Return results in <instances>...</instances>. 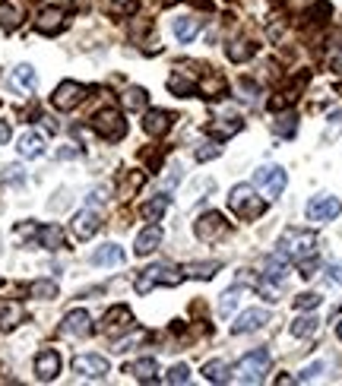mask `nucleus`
Wrapping results in <instances>:
<instances>
[{
  "label": "nucleus",
  "instance_id": "1",
  "mask_svg": "<svg viewBox=\"0 0 342 386\" xmlns=\"http://www.w3.org/2000/svg\"><path fill=\"white\" fill-rule=\"evenodd\" d=\"M279 250L289 259H295V263H304V259H310L317 253V234L304 231V228H289L282 234V240H279Z\"/></svg>",
  "mask_w": 342,
  "mask_h": 386
},
{
  "label": "nucleus",
  "instance_id": "2",
  "mask_svg": "<svg viewBox=\"0 0 342 386\" xmlns=\"http://www.w3.org/2000/svg\"><path fill=\"white\" fill-rule=\"evenodd\" d=\"M266 373H270V352H263V348L244 354V358L234 364V380H238V383H263Z\"/></svg>",
  "mask_w": 342,
  "mask_h": 386
},
{
  "label": "nucleus",
  "instance_id": "3",
  "mask_svg": "<svg viewBox=\"0 0 342 386\" xmlns=\"http://www.w3.org/2000/svg\"><path fill=\"white\" fill-rule=\"evenodd\" d=\"M228 206H232L241 219H260V215L266 212V200H260V196L253 193L251 184H238V187H232V193H228Z\"/></svg>",
  "mask_w": 342,
  "mask_h": 386
},
{
  "label": "nucleus",
  "instance_id": "4",
  "mask_svg": "<svg viewBox=\"0 0 342 386\" xmlns=\"http://www.w3.org/2000/svg\"><path fill=\"white\" fill-rule=\"evenodd\" d=\"M92 130L99 133L101 139H108V143H118V139L127 136V120L118 108H101L92 117Z\"/></svg>",
  "mask_w": 342,
  "mask_h": 386
},
{
  "label": "nucleus",
  "instance_id": "5",
  "mask_svg": "<svg viewBox=\"0 0 342 386\" xmlns=\"http://www.w3.org/2000/svg\"><path fill=\"white\" fill-rule=\"evenodd\" d=\"M181 272L171 269V266H149V269H143L137 276V291L139 295H149L156 285H168V288H175V285H181Z\"/></svg>",
  "mask_w": 342,
  "mask_h": 386
},
{
  "label": "nucleus",
  "instance_id": "6",
  "mask_svg": "<svg viewBox=\"0 0 342 386\" xmlns=\"http://www.w3.org/2000/svg\"><path fill=\"white\" fill-rule=\"evenodd\" d=\"M89 89L82 86V82L76 79H63L61 86L54 89V95H51V105L57 108V111H73V108H80L82 101H86Z\"/></svg>",
  "mask_w": 342,
  "mask_h": 386
},
{
  "label": "nucleus",
  "instance_id": "7",
  "mask_svg": "<svg viewBox=\"0 0 342 386\" xmlns=\"http://www.w3.org/2000/svg\"><path fill=\"white\" fill-rule=\"evenodd\" d=\"M285 184H289V177H285V171L279 168V165H263V168L253 171V187H260L270 200H276V196L282 193Z\"/></svg>",
  "mask_w": 342,
  "mask_h": 386
},
{
  "label": "nucleus",
  "instance_id": "8",
  "mask_svg": "<svg viewBox=\"0 0 342 386\" xmlns=\"http://www.w3.org/2000/svg\"><path fill=\"white\" fill-rule=\"evenodd\" d=\"M225 231H228V221H225V215L215 212V209L213 212H203L200 219L194 221V234L200 240H206V244L209 240H219V234H225Z\"/></svg>",
  "mask_w": 342,
  "mask_h": 386
},
{
  "label": "nucleus",
  "instance_id": "9",
  "mask_svg": "<svg viewBox=\"0 0 342 386\" xmlns=\"http://www.w3.org/2000/svg\"><path fill=\"white\" fill-rule=\"evenodd\" d=\"M127 329H133V314L127 304H118V307H111L105 314V320H101V333L105 335H124Z\"/></svg>",
  "mask_w": 342,
  "mask_h": 386
},
{
  "label": "nucleus",
  "instance_id": "10",
  "mask_svg": "<svg viewBox=\"0 0 342 386\" xmlns=\"http://www.w3.org/2000/svg\"><path fill=\"white\" fill-rule=\"evenodd\" d=\"M339 212H342V202L336 200V196H329V193L314 196V200L308 202V219L310 221H329V219H336Z\"/></svg>",
  "mask_w": 342,
  "mask_h": 386
},
{
  "label": "nucleus",
  "instance_id": "11",
  "mask_svg": "<svg viewBox=\"0 0 342 386\" xmlns=\"http://www.w3.org/2000/svg\"><path fill=\"white\" fill-rule=\"evenodd\" d=\"M61 333L63 335H73V339H86V335L92 333V316H89L82 307L70 310V314L63 316V323H61Z\"/></svg>",
  "mask_w": 342,
  "mask_h": 386
},
{
  "label": "nucleus",
  "instance_id": "12",
  "mask_svg": "<svg viewBox=\"0 0 342 386\" xmlns=\"http://www.w3.org/2000/svg\"><path fill=\"white\" fill-rule=\"evenodd\" d=\"M73 371L86 380H101L108 373V361L101 354H76L73 358Z\"/></svg>",
  "mask_w": 342,
  "mask_h": 386
},
{
  "label": "nucleus",
  "instance_id": "13",
  "mask_svg": "<svg viewBox=\"0 0 342 386\" xmlns=\"http://www.w3.org/2000/svg\"><path fill=\"white\" fill-rule=\"evenodd\" d=\"M57 373H61V354H57L54 348H42L35 358V377L42 380V383H51Z\"/></svg>",
  "mask_w": 342,
  "mask_h": 386
},
{
  "label": "nucleus",
  "instance_id": "14",
  "mask_svg": "<svg viewBox=\"0 0 342 386\" xmlns=\"http://www.w3.org/2000/svg\"><path fill=\"white\" fill-rule=\"evenodd\" d=\"M101 228V215L95 212L92 206H86V209H80V212L73 215V234L76 238H82V240H89L95 231Z\"/></svg>",
  "mask_w": 342,
  "mask_h": 386
},
{
  "label": "nucleus",
  "instance_id": "15",
  "mask_svg": "<svg viewBox=\"0 0 342 386\" xmlns=\"http://www.w3.org/2000/svg\"><path fill=\"white\" fill-rule=\"evenodd\" d=\"M63 22H67V13H63L61 6H44L35 19V29L42 32V35H57V32L63 29Z\"/></svg>",
  "mask_w": 342,
  "mask_h": 386
},
{
  "label": "nucleus",
  "instance_id": "16",
  "mask_svg": "<svg viewBox=\"0 0 342 386\" xmlns=\"http://www.w3.org/2000/svg\"><path fill=\"white\" fill-rule=\"evenodd\" d=\"M171 120H175V114H171V111L152 108V111L143 114V130L149 133V136H165V133L171 130Z\"/></svg>",
  "mask_w": 342,
  "mask_h": 386
},
{
  "label": "nucleus",
  "instance_id": "17",
  "mask_svg": "<svg viewBox=\"0 0 342 386\" xmlns=\"http://www.w3.org/2000/svg\"><path fill=\"white\" fill-rule=\"evenodd\" d=\"M266 323H270V314H266V310H260V307H253V310H244V314L238 316V323L232 326V333L234 335L257 333V329H263Z\"/></svg>",
  "mask_w": 342,
  "mask_h": 386
},
{
  "label": "nucleus",
  "instance_id": "18",
  "mask_svg": "<svg viewBox=\"0 0 342 386\" xmlns=\"http://www.w3.org/2000/svg\"><path fill=\"white\" fill-rule=\"evenodd\" d=\"M158 244H162V228H158V225H149V228H143V231L137 234L133 253H137V257H149L152 250H158Z\"/></svg>",
  "mask_w": 342,
  "mask_h": 386
},
{
  "label": "nucleus",
  "instance_id": "19",
  "mask_svg": "<svg viewBox=\"0 0 342 386\" xmlns=\"http://www.w3.org/2000/svg\"><path fill=\"white\" fill-rule=\"evenodd\" d=\"M23 320H25L23 304H19V301H0V329H4V333L16 329Z\"/></svg>",
  "mask_w": 342,
  "mask_h": 386
},
{
  "label": "nucleus",
  "instance_id": "20",
  "mask_svg": "<svg viewBox=\"0 0 342 386\" xmlns=\"http://www.w3.org/2000/svg\"><path fill=\"white\" fill-rule=\"evenodd\" d=\"M196 92L203 98H225V79L219 73H206L200 82H196Z\"/></svg>",
  "mask_w": 342,
  "mask_h": 386
},
{
  "label": "nucleus",
  "instance_id": "21",
  "mask_svg": "<svg viewBox=\"0 0 342 386\" xmlns=\"http://www.w3.org/2000/svg\"><path fill=\"white\" fill-rule=\"evenodd\" d=\"M19 155L23 158H38V155H44V136L42 133H23L19 136Z\"/></svg>",
  "mask_w": 342,
  "mask_h": 386
},
{
  "label": "nucleus",
  "instance_id": "22",
  "mask_svg": "<svg viewBox=\"0 0 342 386\" xmlns=\"http://www.w3.org/2000/svg\"><path fill=\"white\" fill-rule=\"evenodd\" d=\"M38 234V244L44 247V250H61L63 247V228L61 225H42L35 228Z\"/></svg>",
  "mask_w": 342,
  "mask_h": 386
},
{
  "label": "nucleus",
  "instance_id": "23",
  "mask_svg": "<svg viewBox=\"0 0 342 386\" xmlns=\"http://www.w3.org/2000/svg\"><path fill=\"white\" fill-rule=\"evenodd\" d=\"M127 373H130L133 380L152 383V380H156V373H158V364L152 358H139V361H133V364H127Z\"/></svg>",
  "mask_w": 342,
  "mask_h": 386
},
{
  "label": "nucleus",
  "instance_id": "24",
  "mask_svg": "<svg viewBox=\"0 0 342 386\" xmlns=\"http://www.w3.org/2000/svg\"><path fill=\"white\" fill-rule=\"evenodd\" d=\"M92 263L95 266H118V263H124V250H120L118 244H105L92 253Z\"/></svg>",
  "mask_w": 342,
  "mask_h": 386
},
{
  "label": "nucleus",
  "instance_id": "25",
  "mask_svg": "<svg viewBox=\"0 0 342 386\" xmlns=\"http://www.w3.org/2000/svg\"><path fill=\"white\" fill-rule=\"evenodd\" d=\"M23 22V10L16 4H0V29L4 32H16Z\"/></svg>",
  "mask_w": 342,
  "mask_h": 386
},
{
  "label": "nucleus",
  "instance_id": "26",
  "mask_svg": "<svg viewBox=\"0 0 342 386\" xmlns=\"http://www.w3.org/2000/svg\"><path fill=\"white\" fill-rule=\"evenodd\" d=\"M35 82H38L35 67H29V63H19V67L13 70V86H16V89H25V92H32V89H35Z\"/></svg>",
  "mask_w": 342,
  "mask_h": 386
},
{
  "label": "nucleus",
  "instance_id": "27",
  "mask_svg": "<svg viewBox=\"0 0 342 386\" xmlns=\"http://www.w3.org/2000/svg\"><path fill=\"white\" fill-rule=\"evenodd\" d=\"M175 35L181 38V41H194V38L200 35V19H194V16L175 19Z\"/></svg>",
  "mask_w": 342,
  "mask_h": 386
},
{
  "label": "nucleus",
  "instance_id": "28",
  "mask_svg": "<svg viewBox=\"0 0 342 386\" xmlns=\"http://www.w3.org/2000/svg\"><path fill=\"white\" fill-rule=\"evenodd\" d=\"M285 272H289V257H285L282 250H276L270 259H266V276L276 278V282H282Z\"/></svg>",
  "mask_w": 342,
  "mask_h": 386
},
{
  "label": "nucleus",
  "instance_id": "29",
  "mask_svg": "<svg viewBox=\"0 0 342 386\" xmlns=\"http://www.w3.org/2000/svg\"><path fill=\"white\" fill-rule=\"evenodd\" d=\"M120 101H124V108H130V111H143L146 101H149V92H146L143 86H130Z\"/></svg>",
  "mask_w": 342,
  "mask_h": 386
},
{
  "label": "nucleus",
  "instance_id": "30",
  "mask_svg": "<svg viewBox=\"0 0 342 386\" xmlns=\"http://www.w3.org/2000/svg\"><path fill=\"white\" fill-rule=\"evenodd\" d=\"M29 295L42 297V301H51V297H57V282L54 278H35V282L29 285Z\"/></svg>",
  "mask_w": 342,
  "mask_h": 386
},
{
  "label": "nucleus",
  "instance_id": "31",
  "mask_svg": "<svg viewBox=\"0 0 342 386\" xmlns=\"http://www.w3.org/2000/svg\"><path fill=\"white\" fill-rule=\"evenodd\" d=\"M165 209H168V196H156V200H149V202H143V219H149V221H158L165 215Z\"/></svg>",
  "mask_w": 342,
  "mask_h": 386
},
{
  "label": "nucleus",
  "instance_id": "32",
  "mask_svg": "<svg viewBox=\"0 0 342 386\" xmlns=\"http://www.w3.org/2000/svg\"><path fill=\"white\" fill-rule=\"evenodd\" d=\"M203 377H206L209 383H228V364L225 361H209V364L203 367Z\"/></svg>",
  "mask_w": 342,
  "mask_h": 386
},
{
  "label": "nucleus",
  "instance_id": "33",
  "mask_svg": "<svg viewBox=\"0 0 342 386\" xmlns=\"http://www.w3.org/2000/svg\"><path fill=\"white\" fill-rule=\"evenodd\" d=\"M295 130H298V117H295V111L279 114V120L272 124V133H279V136H295Z\"/></svg>",
  "mask_w": 342,
  "mask_h": 386
},
{
  "label": "nucleus",
  "instance_id": "34",
  "mask_svg": "<svg viewBox=\"0 0 342 386\" xmlns=\"http://www.w3.org/2000/svg\"><path fill=\"white\" fill-rule=\"evenodd\" d=\"M184 272L196 276V278H213L215 272H219V263H215V259H209V263H190V266H184Z\"/></svg>",
  "mask_w": 342,
  "mask_h": 386
},
{
  "label": "nucleus",
  "instance_id": "35",
  "mask_svg": "<svg viewBox=\"0 0 342 386\" xmlns=\"http://www.w3.org/2000/svg\"><path fill=\"white\" fill-rule=\"evenodd\" d=\"M241 124H244L241 117H225L222 124H213V133H215L219 139H228V136H234V133L241 130Z\"/></svg>",
  "mask_w": 342,
  "mask_h": 386
},
{
  "label": "nucleus",
  "instance_id": "36",
  "mask_svg": "<svg viewBox=\"0 0 342 386\" xmlns=\"http://www.w3.org/2000/svg\"><path fill=\"white\" fill-rule=\"evenodd\" d=\"M314 329H317L314 316H298V320L291 323V335H298V339H308V335H314Z\"/></svg>",
  "mask_w": 342,
  "mask_h": 386
},
{
  "label": "nucleus",
  "instance_id": "37",
  "mask_svg": "<svg viewBox=\"0 0 342 386\" xmlns=\"http://www.w3.org/2000/svg\"><path fill=\"white\" fill-rule=\"evenodd\" d=\"M168 89L175 95H194L196 92V82H187L181 73H175V76H168Z\"/></svg>",
  "mask_w": 342,
  "mask_h": 386
},
{
  "label": "nucleus",
  "instance_id": "38",
  "mask_svg": "<svg viewBox=\"0 0 342 386\" xmlns=\"http://www.w3.org/2000/svg\"><path fill=\"white\" fill-rule=\"evenodd\" d=\"M251 54H253V44H247V41H232V44H228V57H232L234 63L247 60Z\"/></svg>",
  "mask_w": 342,
  "mask_h": 386
},
{
  "label": "nucleus",
  "instance_id": "39",
  "mask_svg": "<svg viewBox=\"0 0 342 386\" xmlns=\"http://www.w3.org/2000/svg\"><path fill=\"white\" fill-rule=\"evenodd\" d=\"M238 288H228L225 295H222V301H219V316H232V310H234V304H238Z\"/></svg>",
  "mask_w": 342,
  "mask_h": 386
},
{
  "label": "nucleus",
  "instance_id": "40",
  "mask_svg": "<svg viewBox=\"0 0 342 386\" xmlns=\"http://www.w3.org/2000/svg\"><path fill=\"white\" fill-rule=\"evenodd\" d=\"M143 181H146V177H143V171H133V174L124 181V187H120V196H133L139 187H143Z\"/></svg>",
  "mask_w": 342,
  "mask_h": 386
},
{
  "label": "nucleus",
  "instance_id": "41",
  "mask_svg": "<svg viewBox=\"0 0 342 386\" xmlns=\"http://www.w3.org/2000/svg\"><path fill=\"white\" fill-rule=\"evenodd\" d=\"M320 301H323L320 295H314V291H304V295L295 297V307L298 310H314V307H320Z\"/></svg>",
  "mask_w": 342,
  "mask_h": 386
},
{
  "label": "nucleus",
  "instance_id": "42",
  "mask_svg": "<svg viewBox=\"0 0 342 386\" xmlns=\"http://www.w3.org/2000/svg\"><path fill=\"white\" fill-rule=\"evenodd\" d=\"M323 371H327V364H323V361H314V364H308L301 373H298V380H301V383H310V380H317Z\"/></svg>",
  "mask_w": 342,
  "mask_h": 386
},
{
  "label": "nucleus",
  "instance_id": "43",
  "mask_svg": "<svg viewBox=\"0 0 342 386\" xmlns=\"http://www.w3.org/2000/svg\"><path fill=\"white\" fill-rule=\"evenodd\" d=\"M222 152V146H215V143H203L200 149H196V162H209V158H215Z\"/></svg>",
  "mask_w": 342,
  "mask_h": 386
},
{
  "label": "nucleus",
  "instance_id": "44",
  "mask_svg": "<svg viewBox=\"0 0 342 386\" xmlns=\"http://www.w3.org/2000/svg\"><path fill=\"white\" fill-rule=\"evenodd\" d=\"M187 380H190V371L184 364H177L168 371V383H187Z\"/></svg>",
  "mask_w": 342,
  "mask_h": 386
},
{
  "label": "nucleus",
  "instance_id": "45",
  "mask_svg": "<svg viewBox=\"0 0 342 386\" xmlns=\"http://www.w3.org/2000/svg\"><path fill=\"white\" fill-rule=\"evenodd\" d=\"M327 278H329V282H336V285H342V263H329Z\"/></svg>",
  "mask_w": 342,
  "mask_h": 386
},
{
  "label": "nucleus",
  "instance_id": "46",
  "mask_svg": "<svg viewBox=\"0 0 342 386\" xmlns=\"http://www.w3.org/2000/svg\"><path fill=\"white\" fill-rule=\"evenodd\" d=\"M10 136H13L10 124H6V120H0V146H6V143H10Z\"/></svg>",
  "mask_w": 342,
  "mask_h": 386
},
{
  "label": "nucleus",
  "instance_id": "47",
  "mask_svg": "<svg viewBox=\"0 0 342 386\" xmlns=\"http://www.w3.org/2000/svg\"><path fill=\"white\" fill-rule=\"evenodd\" d=\"M80 155V149H73V146H70V149H61L57 152V158H76Z\"/></svg>",
  "mask_w": 342,
  "mask_h": 386
},
{
  "label": "nucleus",
  "instance_id": "48",
  "mask_svg": "<svg viewBox=\"0 0 342 386\" xmlns=\"http://www.w3.org/2000/svg\"><path fill=\"white\" fill-rule=\"evenodd\" d=\"M291 4H295V10H301V6H310L314 0H291Z\"/></svg>",
  "mask_w": 342,
  "mask_h": 386
},
{
  "label": "nucleus",
  "instance_id": "49",
  "mask_svg": "<svg viewBox=\"0 0 342 386\" xmlns=\"http://www.w3.org/2000/svg\"><path fill=\"white\" fill-rule=\"evenodd\" d=\"M333 70H336V73H342V54L333 60Z\"/></svg>",
  "mask_w": 342,
  "mask_h": 386
},
{
  "label": "nucleus",
  "instance_id": "50",
  "mask_svg": "<svg viewBox=\"0 0 342 386\" xmlns=\"http://www.w3.org/2000/svg\"><path fill=\"white\" fill-rule=\"evenodd\" d=\"M336 335L342 339V314H339V320H336Z\"/></svg>",
  "mask_w": 342,
  "mask_h": 386
},
{
  "label": "nucleus",
  "instance_id": "51",
  "mask_svg": "<svg viewBox=\"0 0 342 386\" xmlns=\"http://www.w3.org/2000/svg\"><path fill=\"white\" fill-rule=\"evenodd\" d=\"M120 4H124V0H120Z\"/></svg>",
  "mask_w": 342,
  "mask_h": 386
}]
</instances>
